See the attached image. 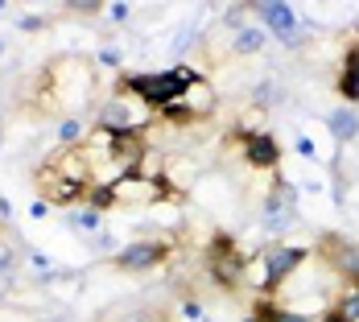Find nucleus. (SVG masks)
<instances>
[{"mask_svg": "<svg viewBox=\"0 0 359 322\" xmlns=\"http://www.w3.org/2000/svg\"><path fill=\"white\" fill-rule=\"evenodd\" d=\"M153 116L157 112H149L144 104H133V95H111L95 116V128H104L111 137H141L153 124Z\"/></svg>", "mask_w": 359, "mask_h": 322, "instance_id": "20e7f679", "label": "nucleus"}, {"mask_svg": "<svg viewBox=\"0 0 359 322\" xmlns=\"http://www.w3.org/2000/svg\"><path fill=\"white\" fill-rule=\"evenodd\" d=\"M236 141H240V153H244V161H248L252 170H277V166H281V145H277L273 133L240 128Z\"/></svg>", "mask_w": 359, "mask_h": 322, "instance_id": "6e6552de", "label": "nucleus"}, {"mask_svg": "<svg viewBox=\"0 0 359 322\" xmlns=\"http://www.w3.org/2000/svg\"><path fill=\"white\" fill-rule=\"evenodd\" d=\"M306 260H310V248H302V244H277V248L260 252V264H264V277H260V286H256L260 297H273Z\"/></svg>", "mask_w": 359, "mask_h": 322, "instance_id": "39448f33", "label": "nucleus"}, {"mask_svg": "<svg viewBox=\"0 0 359 322\" xmlns=\"http://www.w3.org/2000/svg\"><path fill=\"white\" fill-rule=\"evenodd\" d=\"M120 322H165V314H153V310H133V314H124Z\"/></svg>", "mask_w": 359, "mask_h": 322, "instance_id": "a878e982", "label": "nucleus"}, {"mask_svg": "<svg viewBox=\"0 0 359 322\" xmlns=\"http://www.w3.org/2000/svg\"><path fill=\"white\" fill-rule=\"evenodd\" d=\"M339 95L347 100V107L359 104V46H351L343 54V71H339Z\"/></svg>", "mask_w": 359, "mask_h": 322, "instance_id": "f8f14e48", "label": "nucleus"}, {"mask_svg": "<svg viewBox=\"0 0 359 322\" xmlns=\"http://www.w3.org/2000/svg\"><path fill=\"white\" fill-rule=\"evenodd\" d=\"M186 91H190V87H186L174 71H161V74H120L111 95H133V100L144 104L149 112H161L165 104L182 100Z\"/></svg>", "mask_w": 359, "mask_h": 322, "instance_id": "f257e3e1", "label": "nucleus"}, {"mask_svg": "<svg viewBox=\"0 0 359 322\" xmlns=\"http://www.w3.org/2000/svg\"><path fill=\"white\" fill-rule=\"evenodd\" d=\"M4 50H8V46H4V37H0V58H4Z\"/></svg>", "mask_w": 359, "mask_h": 322, "instance_id": "f704fd0d", "label": "nucleus"}, {"mask_svg": "<svg viewBox=\"0 0 359 322\" xmlns=\"http://www.w3.org/2000/svg\"><path fill=\"white\" fill-rule=\"evenodd\" d=\"M91 211H111L116 207V186H108V182H95V186H87V199H83Z\"/></svg>", "mask_w": 359, "mask_h": 322, "instance_id": "2eb2a0df", "label": "nucleus"}, {"mask_svg": "<svg viewBox=\"0 0 359 322\" xmlns=\"http://www.w3.org/2000/svg\"><path fill=\"white\" fill-rule=\"evenodd\" d=\"M293 145H297V153H302V157H306V161H318V157H323V153H318V149H314V141H310V137H306V133H297V137H293Z\"/></svg>", "mask_w": 359, "mask_h": 322, "instance_id": "5701e85b", "label": "nucleus"}, {"mask_svg": "<svg viewBox=\"0 0 359 322\" xmlns=\"http://www.w3.org/2000/svg\"><path fill=\"white\" fill-rule=\"evenodd\" d=\"M264 46H269V34H264L260 25H248V29H240V34H236L231 54H244V58H248V54H260Z\"/></svg>", "mask_w": 359, "mask_h": 322, "instance_id": "4468645a", "label": "nucleus"}, {"mask_svg": "<svg viewBox=\"0 0 359 322\" xmlns=\"http://www.w3.org/2000/svg\"><path fill=\"white\" fill-rule=\"evenodd\" d=\"M182 104L194 112V120H207V116L215 112V87H211V83H194V87L182 95Z\"/></svg>", "mask_w": 359, "mask_h": 322, "instance_id": "ddd939ff", "label": "nucleus"}, {"mask_svg": "<svg viewBox=\"0 0 359 322\" xmlns=\"http://www.w3.org/2000/svg\"><path fill=\"white\" fill-rule=\"evenodd\" d=\"M334 314L343 322H359V286H347V293H343L339 306H334Z\"/></svg>", "mask_w": 359, "mask_h": 322, "instance_id": "f3484780", "label": "nucleus"}, {"mask_svg": "<svg viewBox=\"0 0 359 322\" xmlns=\"http://www.w3.org/2000/svg\"><path fill=\"white\" fill-rule=\"evenodd\" d=\"M260 232H269V236H277V232H285L289 223H293V215H297V186L285 178L273 182V190L264 194V203H260Z\"/></svg>", "mask_w": 359, "mask_h": 322, "instance_id": "423d86ee", "label": "nucleus"}, {"mask_svg": "<svg viewBox=\"0 0 359 322\" xmlns=\"http://www.w3.org/2000/svg\"><path fill=\"white\" fill-rule=\"evenodd\" d=\"M46 211H50V203H46V199H37V203H29V215H34V219H41Z\"/></svg>", "mask_w": 359, "mask_h": 322, "instance_id": "c756f323", "label": "nucleus"}, {"mask_svg": "<svg viewBox=\"0 0 359 322\" xmlns=\"http://www.w3.org/2000/svg\"><path fill=\"white\" fill-rule=\"evenodd\" d=\"M277 100V91H273V83H260L256 91H252V104H260V107H269Z\"/></svg>", "mask_w": 359, "mask_h": 322, "instance_id": "b1692460", "label": "nucleus"}, {"mask_svg": "<svg viewBox=\"0 0 359 322\" xmlns=\"http://www.w3.org/2000/svg\"><path fill=\"white\" fill-rule=\"evenodd\" d=\"M46 25H50V21H46V17H41V13H25V17H21V21H17V29H21V34H41V29H46Z\"/></svg>", "mask_w": 359, "mask_h": 322, "instance_id": "4be33fe9", "label": "nucleus"}, {"mask_svg": "<svg viewBox=\"0 0 359 322\" xmlns=\"http://www.w3.org/2000/svg\"><path fill=\"white\" fill-rule=\"evenodd\" d=\"M157 116H161L165 124H178V128H186V124H194V112H190V107L182 104V100H174V104H165L161 112H157Z\"/></svg>", "mask_w": 359, "mask_h": 322, "instance_id": "a211bd4d", "label": "nucleus"}, {"mask_svg": "<svg viewBox=\"0 0 359 322\" xmlns=\"http://www.w3.org/2000/svg\"><path fill=\"white\" fill-rule=\"evenodd\" d=\"M0 219H13V203L8 199H0Z\"/></svg>", "mask_w": 359, "mask_h": 322, "instance_id": "7c9ffc66", "label": "nucleus"}, {"mask_svg": "<svg viewBox=\"0 0 359 322\" xmlns=\"http://www.w3.org/2000/svg\"><path fill=\"white\" fill-rule=\"evenodd\" d=\"M108 17L116 21V25H128V17H133V8H128V4H108Z\"/></svg>", "mask_w": 359, "mask_h": 322, "instance_id": "bb28decb", "label": "nucleus"}, {"mask_svg": "<svg viewBox=\"0 0 359 322\" xmlns=\"http://www.w3.org/2000/svg\"><path fill=\"white\" fill-rule=\"evenodd\" d=\"M50 322H71V318H67V314H54V318H50Z\"/></svg>", "mask_w": 359, "mask_h": 322, "instance_id": "72a5a7b5", "label": "nucleus"}, {"mask_svg": "<svg viewBox=\"0 0 359 322\" xmlns=\"http://www.w3.org/2000/svg\"><path fill=\"white\" fill-rule=\"evenodd\" d=\"M8 286H13V281H0V297H4V293H8Z\"/></svg>", "mask_w": 359, "mask_h": 322, "instance_id": "473e14b6", "label": "nucleus"}, {"mask_svg": "<svg viewBox=\"0 0 359 322\" xmlns=\"http://www.w3.org/2000/svg\"><path fill=\"white\" fill-rule=\"evenodd\" d=\"M248 13H252V4H231V8H223V25L240 34V29H248V21H244Z\"/></svg>", "mask_w": 359, "mask_h": 322, "instance_id": "6ab92c4d", "label": "nucleus"}, {"mask_svg": "<svg viewBox=\"0 0 359 322\" xmlns=\"http://www.w3.org/2000/svg\"><path fill=\"white\" fill-rule=\"evenodd\" d=\"M67 223H71L74 232H83V236H100V232H104V215H100V211H91V207L74 211L71 219H67Z\"/></svg>", "mask_w": 359, "mask_h": 322, "instance_id": "dca6fc26", "label": "nucleus"}, {"mask_svg": "<svg viewBox=\"0 0 359 322\" xmlns=\"http://www.w3.org/2000/svg\"><path fill=\"white\" fill-rule=\"evenodd\" d=\"M207 273H211V281L223 289H240L244 286V277H248V252L240 248L231 236H223L219 232L215 240L207 244Z\"/></svg>", "mask_w": 359, "mask_h": 322, "instance_id": "7ed1b4c3", "label": "nucleus"}, {"mask_svg": "<svg viewBox=\"0 0 359 322\" xmlns=\"http://www.w3.org/2000/svg\"><path fill=\"white\" fill-rule=\"evenodd\" d=\"M170 252H174L170 240H133V244H124V248L111 256V264H116L120 273H144V269L165 264Z\"/></svg>", "mask_w": 359, "mask_h": 322, "instance_id": "0eeeda50", "label": "nucleus"}, {"mask_svg": "<svg viewBox=\"0 0 359 322\" xmlns=\"http://www.w3.org/2000/svg\"><path fill=\"white\" fill-rule=\"evenodd\" d=\"M79 137H83V120H74V116L58 120V145H74Z\"/></svg>", "mask_w": 359, "mask_h": 322, "instance_id": "aec40b11", "label": "nucleus"}, {"mask_svg": "<svg viewBox=\"0 0 359 322\" xmlns=\"http://www.w3.org/2000/svg\"><path fill=\"white\" fill-rule=\"evenodd\" d=\"M13 273H17V252L0 244V281H13Z\"/></svg>", "mask_w": 359, "mask_h": 322, "instance_id": "412c9836", "label": "nucleus"}, {"mask_svg": "<svg viewBox=\"0 0 359 322\" xmlns=\"http://www.w3.org/2000/svg\"><path fill=\"white\" fill-rule=\"evenodd\" d=\"M277 322H314V318H310V314H302V310H281Z\"/></svg>", "mask_w": 359, "mask_h": 322, "instance_id": "c85d7f7f", "label": "nucleus"}, {"mask_svg": "<svg viewBox=\"0 0 359 322\" xmlns=\"http://www.w3.org/2000/svg\"><path fill=\"white\" fill-rule=\"evenodd\" d=\"M323 256H326V264L347 281V286H359V244H355V240L326 236V240H323Z\"/></svg>", "mask_w": 359, "mask_h": 322, "instance_id": "9d476101", "label": "nucleus"}, {"mask_svg": "<svg viewBox=\"0 0 359 322\" xmlns=\"http://www.w3.org/2000/svg\"><path fill=\"white\" fill-rule=\"evenodd\" d=\"M182 314H186L190 322H207V310H203L198 302H186V306H182Z\"/></svg>", "mask_w": 359, "mask_h": 322, "instance_id": "cd10ccee", "label": "nucleus"}, {"mask_svg": "<svg viewBox=\"0 0 359 322\" xmlns=\"http://www.w3.org/2000/svg\"><path fill=\"white\" fill-rule=\"evenodd\" d=\"M95 62H100V67H111V71H116V67H120V62H124V54H120V50H100V54H95Z\"/></svg>", "mask_w": 359, "mask_h": 322, "instance_id": "393cba45", "label": "nucleus"}, {"mask_svg": "<svg viewBox=\"0 0 359 322\" xmlns=\"http://www.w3.org/2000/svg\"><path fill=\"white\" fill-rule=\"evenodd\" d=\"M252 17H256V25H260L264 34L277 37L285 50L306 46V37H310V25H306L289 4H281V0H256V4H252Z\"/></svg>", "mask_w": 359, "mask_h": 322, "instance_id": "f03ea898", "label": "nucleus"}, {"mask_svg": "<svg viewBox=\"0 0 359 322\" xmlns=\"http://www.w3.org/2000/svg\"><path fill=\"white\" fill-rule=\"evenodd\" d=\"M326 133H330L339 145L359 141V112L355 107H334V112L326 116Z\"/></svg>", "mask_w": 359, "mask_h": 322, "instance_id": "9b49d317", "label": "nucleus"}, {"mask_svg": "<svg viewBox=\"0 0 359 322\" xmlns=\"http://www.w3.org/2000/svg\"><path fill=\"white\" fill-rule=\"evenodd\" d=\"M314 322H343V318H339V314L330 310V314H323V318H314Z\"/></svg>", "mask_w": 359, "mask_h": 322, "instance_id": "2f4dec72", "label": "nucleus"}, {"mask_svg": "<svg viewBox=\"0 0 359 322\" xmlns=\"http://www.w3.org/2000/svg\"><path fill=\"white\" fill-rule=\"evenodd\" d=\"M37 190H41V199H46L50 207H74V203H83V199H87V186H83V182L62 178L50 161L37 170Z\"/></svg>", "mask_w": 359, "mask_h": 322, "instance_id": "1a4fd4ad", "label": "nucleus"}]
</instances>
